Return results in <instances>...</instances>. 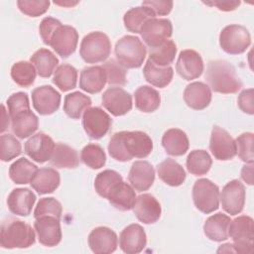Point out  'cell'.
<instances>
[{
  "label": "cell",
  "mask_w": 254,
  "mask_h": 254,
  "mask_svg": "<svg viewBox=\"0 0 254 254\" xmlns=\"http://www.w3.org/2000/svg\"><path fill=\"white\" fill-rule=\"evenodd\" d=\"M106 198L115 208L126 211L133 208L137 196L132 186L122 181L110 190Z\"/></svg>",
  "instance_id": "26"
},
{
  "label": "cell",
  "mask_w": 254,
  "mask_h": 254,
  "mask_svg": "<svg viewBox=\"0 0 254 254\" xmlns=\"http://www.w3.org/2000/svg\"><path fill=\"white\" fill-rule=\"evenodd\" d=\"M78 43L77 31L69 25H61L53 34L50 47L62 58L65 59L74 53Z\"/></svg>",
  "instance_id": "13"
},
{
  "label": "cell",
  "mask_w": 254,
  "mask_h": 254,
  "mask_svg": "<svg viewBox=\"0 0 254 254\" xmlns=\"http://www.w3.org/2000/svg\"><path fill=\"white\" fill-rule=\"evenodd\" d=\"M36 201L35 193L28 188L14 189L8 195L7 205L9 210L19 216H28Z\"/></svg>",
  "instance_id": "23"
},
{
  "label": "cell",
  "mask_w": 254,
  "mask_h": 254,
  "mask_svg": "<svg viewBox=\"0 0 254 254\" xmlns=\"http://www.w3.org/2000/svg\"><path fill=\"white\" fill-rule=\"evenodd\" d=\"M91 103L89 96L79 91H74L65 95L64 111L71 119H79L82 113L91 106Z\"/></svg>",
  "instance_id": "36"
},
{
  "label": "cell",
  "mask_w": 254,
  "mask_h": 254,
  "mask_svg": "<svg viewBox=\"0 0 254 254\" xmlns=\"http://www.w3.org/2000/svg\"><path fill=\"white\" fill-rule=\"evenodd\" d=\"M204 64L201 56L193 50H184L180 53L176 70L178 74L186 80L199 77L203 71Z\"/></svg>",
  "instance_id": "18"
},
{
  "label": "cell",
  "mask_w": 254,
  "mask_h": 254,
  "mask_svg": "<svg viewBox=\"0 0 254 254\" xmlns=\"http://www.w3.org/2000/svg\"><path fill=\"white\" fill-rule=\"evenodd\" d=\"M210 87L201 81H194L187 85L184 91L186 104L194 110L206 108L211 101Z\"/></svg>",
  "instance_id": "24"
},
{
  "label": "cell",
  "mask_w": 254,
  "mask_h": 254,
  "mask_svg": "<svg viewBox=\"0 0 254 254\" xmlns=\"http://www.w3.org/2000/svg\"><path fill=\"white\" fill-rule=\"evenodd\" d=\"M241 178L248 185H253V164L243 166L241 170Z\"/></svg>",
  "instance_id": "55"
},
{
  "label": "cell",
  "mask_w": 254,
  "mask_h": 254,
  "mask_svg": "<svg viewBox=\"0 0 254 254\" xmlns=\"http://www.w3.org/2000/svg\"><path fill=\"white\" fill-rule=\"evenodd\" d=\"M55 147L56 143L48 134L39 132L25 143V153L35 162L43 164L51 160Z\"/></svg>",
  "instance_id": "17"
},
{
  "label": "cell",
  "mask_w": 254,
  "mask_h": 254,
  "mask_svg": "<svg viewBox=\"0 0 254 254\" xmlns=\"http://www.w3.org/2000/svg\"><path fill=\"white\" fill-rule=\"evenodd\" d=\"M151 18H156L154 13L145 6H137L129 9L123 17L125 28L132 33L138 34L143 25Z\"/></svg>",
  "instance_id": "38"
},
{
  "label": "cell",
  "mask_w": 254,
  "mask_h": 254,
  "mask_svg": "<svg viewBox=\"0 0 254 254\" xmlns=\"http://www.w3.org/2000/svg\"><path fill=\"white\" fill-rule=\"evenodd\" d=\"M62 212L63 207L59 200L54 197H43L37 203V206L34 210V217L36 219L41 216L51 215L61 219Z\"/></svg>",
  "instance_id": "48"
},
{
  "label": "cell",
  "mask_w": 254,
  "mask_h": 254,
  "mask_svg": "<svg viewBox=\"0 0 254 254\" xmlns=\"http://www.w3.org/2000/svg\"><path fill=\"white\" fill-rule=\"evenodd\" d=\"M61 183V177L57 170L53 168H41L31 181L32 188L39 194L52 193L56 190Z\"/></svg>",
  "instance_id": "28"
},
{
  "label": "cell",
  "mask_w": 254,
  "mask_h": 254,
  "mask_svg": "<svg viewBox=\"0 0 254 254\" xmlns=\"http://www.w3.org/2000/svg\"><path fill=\"white\" fill-rule=\"evenodd\" d=\"M141 37L149 48L158 47L173 34V25L166 18H151L141 28Z\"/></svg>",
  "instance_id": "9"
},
{
  "label": "cell",
  "mask_w": 254,
  "mask_h": 254,
  "mask_svg": "<svg viewBox=\"0 0 254 254\" xmlns=\"http://www.w3.org/2000/svg\"><path fill=\"white\" fill-rule=\"evenodd\" d=\"M228 235L233 239L235 253H252L254 221L248 215H240L230 221Z\"/></svg>",
  "instance_id": "6"
},
{
  "label": "cell",
  "mask_w": 254,
  "mask_h": 254,
  "mask_svg": "<svg viewBox=\"0 0 254 254\" xmlns=\"http://www.w3.org/2000/svg\"><path fill=\"white\" fill-rule=\"evenodd\" d=\"M159 178L171 187H179L186 180V172L184 168L173 159H166L157 166Z\"/></svg>",
  "instance_id": "30"
},
{
  "label": "cell",
  "mask_w": 254,
  "mask_h": 254,
  "mask_svg": "<svg viewBox=\"0 0 254 254\" xmlns=\"http://www.w3.org/2000/svg\"><path fill=\"white\" fill-rule=\"evenodd\" d=\"M38 170L35 164L26 158H20L10 166L9 177L17 185H26L31 183Z\"/></svg>",
  "instance_id": "37"
},
{
  "label": "cell",
  "mask_w": 254,
  "mask_h": 254,
  "mask_svg": "<svg viewBox=\"0 0 254 254\" xmlns=\"http://www.w3.org/2000/svg\"><path fill=\"white\" fill-rule=\"evenodd\" d=\"M106 83V73L101 65L86 66L80 72L79 87L87 93L100 92Z\"/></svg>",
  "instance_id": "25"
},
{
  "label": "cell",
  "mask_w": 254,
  "mask_h": 254,
  "mask_svg": "<svg viewBox=\"0 0 254 254\" xmlns=\"http://www.w3.org/2000/svg\"><path fill=\"white\" fill-rule=\"evenodd\" d=\"M219 45L229 55H240L251 45V36L244 26L228 25L219 34Z\"/></svg>",
  "instance_id": "7"
},
{
  "label": "cell",
  "mask_w": 254,
  "mask_h": 254,
  "mask_svg": "<svg viewBox=\"0 0 254 254\" xmlns=\"http://www.w3.org/2000/svg\"><path fill=\"white\" fill-rule=\"evenodd\" d=\"M162 145L167 154L171 156H182L189 150L190 142L187 134L183 130L171 128L164 133Z\"/></svg>",
  "instance_id": "29"
},
{
  "label": "cell",
  "mask_w": 254,
  "mask_h": 254,
  "mask_svg": "<svg viewBox=\"0 0 254 254\" xmlns=\"http://www.w3.org/2000/svg\"><path fill=\"white\" fill-rule=\"evenodd\" d=\"M117 243L116 233L106 226H98L88 235V245L95 254L112 253L117 249Z\"/></svg>",
  "instance_id": "19"
},
{
  "label": "cell",
  "mask_w": 254,
  "mask_h": 254,
  "mask_svg": "<svg viewBox=\"0 0 254 254\" xmlns=\"http://www.w3.org/2000/svg\"><path fill=\"white\" fill-rule=\"evenodd\" d=\"M53 82L64 92L71 90L76 86L77 70L70 64H63L56 68Z\"/></svg>",
  "instance_id": "42"
},
{
  "label": "cell",
  "mask_w": 254,
  "mask_h": 254,
  "mask_svg": "<svg viewBox=\"0 0 254 254\" xmlns=\"http://www.w3.org/2000/svg\"><path fill=\"white\" fill-rule=\"evenodd\" d=\"M245 187L238 180L227 183L219 193L221 206L230 215H236L243 210L245 204Z\"/></svg>",
  "instance_id": "11"
},
{
  "label": "cell",
  "mask_w": 254,
  "mask_h": 254,
  "mask_svg": "<svg viewBox=\"0 0 254 254\" xmlns=\"http://www.w3.org/2000/svg\"><path fill=\"white\" fill-rule=\"evenodd\" d=\"M123 179L119 173L113 170H104L100 172L94 181V189L96 192L106 198L110 190L120 182H122Z\"/></svg>",
  "instance_id": "44"
},
{
  "label": "cell",
  "mask_w": 254,
  "mask_h": 254,
  "mask_svg": "<svg viewBox=\"0 0 254 254\" xmlns=\"http://www.w3.org/2000/svg\"><path fill=\"white\" fill-rule=\"evenodd\" d=\"M134 97L136 108L145 113L156 111L161 103L159 92L149 85H142L138 87L135 90Z\"/></svg>",
  "instance_id": "35"
},
{
  "label": "cell",
  "mask_w": 254,
  "mask_h": 254,
  "mask_svg": "<svg viewBox=\"0 0 254 254\" xmlns=\"http://www.w3.org/2000/svg\"><path fill=\"white\" fill-rule=\"evenodd\" d=\"M50 163L59 169H74L79 164V157L75 149L64 143H57Z\"/></svg>",
  "instance_id": "33"
},
{
  "label": "cell",
  "mask_w": 254,
  "mask_h": 254,
  "mask_svg": "<svg viewBox=\"0 0 254 254\" xmlns=\"http://www.w3.org/2000/svg\"><path fill=\"white\" fill-rule=\"evenodd\" d=\"M32 226L17 218H7L1 224L0 244L3 248H28L35 243Z\"/></svg>",
  "instance_id": "3"
},
{
  "label": "cell",
  "mask_w": 254,
  "mask_h": 254,
  "mask_svg": "<svg viewBox=\"0 0 254 254\" xmlns=\"http://www.w3.org/2000/svg\"><path fill=\"white\" fill-rule=\"evenodd\" d=\"M238 107L244 113L252 115L254 113V106H253V88L244 89L240 92L237 99Z\"/></svg>",
  "instance_id": "53"
},
{
  "label": "cell",
  "mask_w": 254,
  "mask_h": 254,
  "mask_svg": "<svg viewBox=\"0 0 254 254\" xmlns=\"http://www.w3.org/2000/svg\"><path fill=\"white\" fill-rule=\"evenodd\" d=\"M2 108V122H1V128H0V132L3 133L9 126V118L10 116L8 115L9 113H7L6 109H5V106L2 104L1 106Z\"/></svg>",
  "instance_id": "56"
},
{
  "label": "cell",
  "mask_w": 254,
  "mask_h": 254,
  "mask_svg": "<svg viewBox=\"0 0 254 254\" xmlns=\"http://www.w3.org/2000/svg\"><path fill=\"white\" fill-rule=\"evenodd\" d=\"M217 252H218V253H220V252H227V253H228V252H233V253H235L232 243H226V244L221 245V246L219 247V249L217 250Z\"/></svg>",
  "instance_id": "57"
},
{
  "label": "cell",
  "mask_w": 254,
  "mask_h": 254,
  "mask_svg": "<svg viewBox=\"0 0 254 254\" xmlns=\"http://www.w3.org/2000/svg\"><path fill=\"white\" fill-rule=\"evenodd\" d=\"M153 150V141L143 131H120L113 134L108 144L109 155L116 161L146 158Z\"/></svg>",
  "instance_id": "1"
},
{
  "label": "cell",
  "mask_w": 254,
  "mask_h": 254,
  "mask_svg": "<svg viewBox=\"0 0 254 254\" xmlns=\"http://www.w3.org/2000/svg\"><path fill=\"white\" fill-rule=\"evenodd\" d=\"M19 10L29 17H39L45 14L49 7V0H19L17 1Z\"/></svg>",
  "instance_id": "49"
},
{
  "label": "cell",
  "mask_w": 254,
  "mask_h": 254,
  "mask_svg": "<svg viewBox=\"0 0 254 254\" xmlns=\"http://www.w3.org/2000/svg\"><path fill=\"white\" fill-rule=\"evenodd\" d=\"M61 25H62L61 21L53 17H45L41 21V24L39 26V33L45 45L47 46L50 45V41L53 34L57 30V28Z\"/></svg>",
  "instance_id": "51"
},
{
  "label": "cell",
  "mask_w": 254,
  "mask_h": 254,
  "mask_svg": "<svg viewBox=\"0 0 254 254\" xmlns=\"http://www.w3.org/2000/svg\"><path fill=\"white\" fill-rule=\"evenodd\" d=\"M111 52V43L103 32H91L83 37L80 43L79 54L87 64H97L108 59Z\"/></svg>",
  "instance_id": "5"
},
{
  "label": "cell",
  "mask_w": 254,
  "mask_h": 254,
  "mask_svg": "<svg viewBox=\"0 0 254 254\" xmlns=\"http://www.w3.org/2000/svg\"><path fill=\"white\" fill-rule=\"evenodd\" d=\"M30 61L41 77H50L53 72H55V69L59 64V59L56 55L45 48L37 50L31 56Z\"/></svg>",
  "instance_id": "34"
},
{
  "label": "cell",
  "mask_w": 254,
  "mask_h": 254,
  "mask_svg": "<svg viewBox=\"0 0 254 254\" xmlns=\"http://www.w3.org/2000/svg\"><path fill=\"white\" fill-rule=\"evenodd\" d=\"M177 46L174 41L167 40L158 47L149 48V60L159 66H169L175 60Z\"/></svg>",
  "instance_id": "39"
},
{
  "label": "cell",
  "mask_w": 254,
  "mask_h": 254,
  "mask_svg": "<svg viewBox=\"0 0 254 254\" xmlns=\"http://www.w3.org/2000/svg\"><path fill=\"white\" fill-rule=\"evenodd\" d=\"M205 79L209 87L218 93H236L242 87L235 67L225 60H214L207 64Z\"/></svg>",
  "instance_id": "2"
},
{
  "label": "cell",
  "mask_w": 254,
  "mask_h": 254,
  "mask_svg": "<svg viewBox=\"0 0 254 254\" xmlns=\"http://www.w3.org/2000/svg\"><path fill=\"white\" fill-rule=\"evenodd\" d=\"M116 61L125 68H138L143 64L147 50L143 42L136 36L126 35L115 45Z\"/></svg>",
  "instance_id": "4"
},
{
  "label": "cell",
  "mask_w": 254,
  "mask_h": 254,
  "mask_svg": "<svg viewBox=\"0 0 254 254\" xmlns=\"http://www.w3.org/2000/svg\"><path fill=\"white\" fill-rule=\"evenodd\" d=\"M22 153L21 143L11 134H4L0 137V159L9 162Z\"/></svg>",
  "instance_id": "46"
},
{
  "label": "cell",
  "mask_w": 254,
  "mask_h": 254,
  "mask_svg": "<svg viewBox=\"0 0 254 254\" xmlns=\"http://www.w3.org/2000/svg\"><path fill=\"white\" fill-rule=\"evenodd\" d=\"M7 106H8V113L10 119L15 117L21 112L30 110V103L28 94L25 92H16L9 96L7 99Z\"/></svg>",
  "instance_id": "50"
},
{
  "label": "cell",
  "mask_w": 254,
  "mask_h": 254,
  "mask_svg": "<svg viewBox=\"0 0 254 254\" xmlns=\"http://www.w3.org/2000/svg\"><path fill=\"white\" fill-rule=\"evenodd\" d=\"M112 124L111 117L100 107H89L82 116V127L91 139H100L105 136Z\"/></svg>",
  "instance_id": "10"
},
{
  "label": "cell",
  "mask_w": 254,
  "mask_h": 254,
  "mask_svg": "<svg viewBox=\"0 0 254 254\" xmlns=\"http://www.w3.org/2000/svg\"><path fill=\"white\" fill-rule=\"evenodd\" d=\"M253 143L254 135L250 132L242 133L235 140L236 154H238L239 158L247 164H253L254 161Z\"/></svg>",
  "instance_id": "47"
},
{
  "label": "cell",
  "mask_w": 254,
  "mask_h": 254,
  "mask_svg": "<svg viewBox=\"0 0 254 254\" xmlns=\"http://www.w3.org/2000/svg\"><path fill=\"white\" fill-rule=\"evenodd\" d=\"M230 217L222 212H217L209 216L203 224V232L205 236L216 242L226 240L228 235V227L230 224Z\"/></svg>",
  "instance_id": "27"
},
{
  "label": "cell",
  "mask_w": 254,
  "mask_h": 254,
  "mask_svg": "<svg viewBox=\"0 0 254 254\" xmlns=\"http://www.w3.org/2000/svg\"><path fill=\"white\" fill-rule=\"evenodd\" d=\"M102 105L113 116H122L132 109V96L119 86L108 87L101 97Z\"/></svg>",
  "instance_id": "14"
},
{
  "label": "cell",
  "mask_w": 254,
  "mask_h": 254,
  "mask_svg": "<svg viewBox=\"0 0 254 254\" xmlns=\"http://www.w3.org/2000/svg\"><path fill=\"white\" fill-rule=\"evenodd\" d=\"M187 169L193 176L205 175L212 165V159L204 150H193L187 158Z\"/></svg>",
  "instance_id": "40"
},
{
  "label": "cell",
  "mask_w": 254,
  "mask_h": 254,
  "mask_svg": "<svg viewBox=\"0 0 254 254\" xmlns=\"http://www.w3.org/2000/svg\"><path fill=\"white\" fill-rule=\"evenodd\" d=\"M145 79L152 85L163 88L166 87L173 79L174 70L172 66H159L148 60L143 68Z\"/></svg>",
  "instance_id": "32"
},
{
  "label": "cell",
  "mask_w": 254,
  "mask_h": 254,
  "mask_svg": "<svg viewBox=\"0 0 254 254\" xmlns=\"http://www.w3.org/2000/svg\"><path fill=\"white\" fill-rule=\"evenodd\" d=\"M80 159L83 164L90 169L97 170L105 165L106 155L101 146L91 143L82 148L80 152Z\"/></svg>",
  "instance_id": "43"
},
{
  "label": "cell",
  "mask_w": 254,
  "mask_h": 254,
  "mask_svg": "<svg viewBox=\"0 0 254 254\" xmlns=\"http://www.w3.org/2000/svg\"><path fill=\"white\" fill-rule=\"evenodd\" d=\"M219 189L208 179L195 181L192 187V199L195 207L203 213H211L219 207Z\"/></svg>",
  "instance_id": "8"
},
{
  "label": "cell",
  "mask_w": 254,
  "mask_h": 254,
  "mask_svg": "<svg viewBox=\"0 0 254 254\" xmlns=\"http://www.w3.org/2000/svg\"><path fill=\"white\" fill-rule=\"evenodd\" d=\"M101 66L105 70L107 83L109 85L123 86L126 84V68L123 67L116 60L110 59L105 62Z\"/></svg>",
  "instance_id": "45"
},
{
  "label": "cell",
  "mask_w": 254,
  "mask_h": 254,
  "mask_svg": "<svg viewBox=\"0 0 254 254\" xmlns=\"http://www.w3.org/2000/svg\"><path fill=\"white\" fill-rule=\"evenodd\" d=\"M132 209L138 220L145 224L157 222L162 213L160 202L150 193H143L137 196Z\"/></svg>",
  "instance_id": "21"
},
{
  "label": "cell",
  "mask_w": 254,
  "mask_h": 254,
  "mask_svg": "<svg viewBox=\"0 0 254 254\" xmlns=\"http://www.w3.org/2000/svg\"><path fill=\"white\" fill-rule=\"evenodd\" d=\"M209 6H215L218 10L229 12L235 10L239 5L240 1H211V2H203Z\"/></svg>",
  "instance_id": "54"
},
{
  "label": "cell",
  "mask_w": 254,
  "mask_h": 254,
  "mask_svg": "<svg viewBox=\"0 0 254 254\" xmlns=\"http://www.w3.org/2000/svg\"><path fill=\"white\" fill-rule=\"evenodd\" d=\"M32 103L39 114L51 115L60 108L61 94L51 85H42L32 91Z\"/></svg>",
  "instance_id": "16"
},
{
  "label": "cell",
  "mask_w": 254,
  "mask_h": 254,
  "mask_svg": "<svg viewBox=\"0 0 254 254\" xmlns=\"http://www.w3.org/2000/svg\"><path fill=\"white\" fill-rule=\"evenodd\" d=\"M37 75L36 67L32 63L20 61L15 63L11 67V77L16 84L22 87L31 86Z\"/></svg>",
  "instance_id": "41"
},
{
  "label": "cell",
  "mask_w": 254,
  "mask_h": 254,
  "mask_svg": "<svg viewBox=\"0 0 254 254\" xmlns=\"http://www.w3.org/2000/svg\"><path fill=\"white\" fill-rule=\"evenodd\" d=\"M209 150L219 161H228L236 156V144L231 135L219 126H213L209 141Z\"/></svg>",
  "instance_id": "12"
},
{
  "label": "cell",
  "mask_w": 254,
  "mask_h": 254,
  "mask_svg": "<svg viewBox=\"0 0 254 254\" xmlns=\"http://www.w3.org/2000/svg\"><path fill=\"white\" fill-rule=\"evenodd\" d=\"M147 243V236L144 228L132 223L126 226L120 233L119 246L124 253L137 254L143 251Z\"/></svg>",
  "instance_id": "20"
},
{
  "label": "cell",
  "mask_w": 254,
  "mask_h": 254,
  "mask_svg": "<svg viewBox=\"0 0 254 254\" xmlns=\"http://www.w3.org/2000/svg\"><path fill=\"white\" fill-rule=\"evenodd\" d=\"M54 3L57 4V5H61V6H74V5H76L78 3V1H74V2H72V1H66V2L55 1Z\"/></svg>",
  "instance_id": "58"
},
{
  "label": "cell",
  "mask_w": 254,
  "mask_h": 254,
  "mask_svg": "<svg viewBox=\"0 0 254 254\" xmlns=\"http://www.w3.org/2000/svg\"><path fill=\"white\" fill-rule=\"evenodd\" d=\"M34 228L38 236V240L41 244L48 247H54L58 245L62 240V229L60 219L45 215L36 218L34 222Z\"/></svg>",
  "instance_id": "15"
},
{
  "label": "cell",
  "mask_w": 254,
  "mask_h": 254,
  "mask_svg": "<svg viewBox=\"0 0 254 254\" xmlns=\"http://www.w3.org/2000/svg\"><path fill=\"white\" fill-rule=\"evenodd\" d=\"M11 128L16 137L25 139L34 134L39 127L38 116L30 110L24 111L11 119Z\"/></svg>",
  "instance_id": "31"
},
{
  "label": "cell",
  "mask_w": 254,
  "mask_h": 254,
  "mask_svg": "<svg viewBox=\"0 0 254 254\" xmlns=\"http://www.w3.org/2000/svg\"><path fill=\"white\" fill-rule=\"evenodd\" d=\"M128 181L135 190H147L155 181V170L148 161H136L131 166Z\"/></svg>",
  "instance_id": "22"
},
{
  "label": "cell",
  "mask_w": 254,
  "mask_h": 254,
  "mask_svg": "<svg viewBox=\"0 0 254 254\" xmlns=\"http://www.w3.org/2000/svg\"><path fill=\"white\" fill-rule=\"evenodd\" d=\"M173 1H154V0H148L143 1L142 6H145L149 8L155 16H165L168 15L173 8Z\"/></svg>",
  "instance_id": "52"
}]
</instances>
